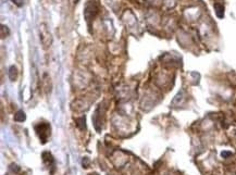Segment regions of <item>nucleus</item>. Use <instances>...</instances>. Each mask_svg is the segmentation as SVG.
Returning <instances> with one entry per match:
<instances>
[{"label": "nucleus", "instance_id": "f257e3e1", "mask_svg": "<svg viewBox=\"0 0 236 175\" xmlns=\"http://www.w3.org/2000/svg\"><path fill=\"white\" fill-rule=\"evenodd\" d=\"M39 39H40V42L43 45V47L45 49L49 48L51 44H52V36H51V33L48 29L47 24L45 23H41L40 26H39Z\"/></svg>", "mask_w": 236, "mask_h": 175}, {"label": "nucleus", "instance_id": "f03ea898", "mask_svg": "<svg viewBox=\"0 0 236 175\" xmlns=\"http://www.w3.org/2000/svg\"><path fill=\"white\" fill-rule=\"evenodd\" d=\"M35 131L39 136L41 143L45 144L50 136V125L48 123H39L35 126Z\"/></svg>", "mask_w": 236, "mask_h": 175}, {"label": "nucleus", "instance_id": "7ed1b4c3", "mask_svg": "<svg viewBox=\"0 0 236 175\" xmlns=\"http://www.w3.org/2000/svg\"><path fill=\"white\" fill-rule=\"evenodd\" d=\"M25 113L23 112V111H19L15 115H14V120L15 121H17V122H23L24 120H25Z\"/></svg>", "mask_w": 236, "mask_h": 175}, {"label": "nucleus", "instance_id": "20e7f679", "mask_svg": "<svg viewBox=\"0 0 236 175\" xmlns=\"http://www.w3.org/2000/svg\"><path fill=\"white\" fill-rule=\"evenodd\" d=\"M215 13L219 17H222L223 16V6L215 4Z\"/></svg>", "mask_w": 236, "mask_h": 175}]
</instances>
